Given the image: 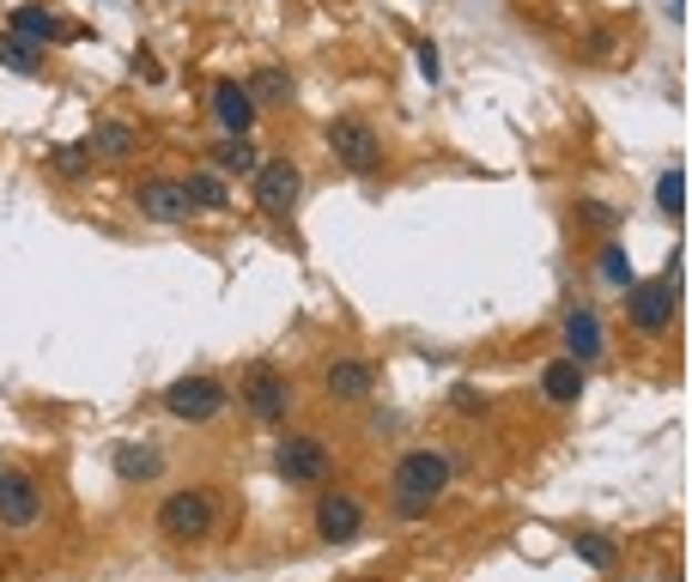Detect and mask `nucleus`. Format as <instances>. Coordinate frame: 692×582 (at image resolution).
<instances>
[{"label":"nucleus","mask_w":692,"mask_h":582,"mask_svg":"<svg viewBox=\"0 0 692 582\" xmlns=\"http://www.w3.org/2000/svg\"><path fill=\"white\" fill-rule=\"evenodd\" d=\"M456 486V461L444 449H407L389 468V515L395 522H419L444 503V491Z\"/></svg>","instance_id":"1"},{"label":"nucleus","mask_w":692,"mask_h":582,"mask_svg":"<svg viewBox=\"0 0 692 582\" xmlns=\"http://www.w3.org/2000/svg\"><path fill=\"white\" fill-rule=\"evenodd\" d=\"M152 528H159L164 547H201V540L220 528V491L213 486H176L171 498L159 503Z\"/></svg>","instance_id":"2"},{"label":"nucleus","mask_w":692,"mask_h":582,"mask_svg":"<svg viewBox=\"0 0 692 582\" xmlns=\"http://www.w3.org/2000/svg\"><path fill=\"white\" fill-rule=\"evenodd\" d=\"M674 309H681V255H669V267H662L657 279L625 286V321H632V334H644V340H662V334L674 328Z\"/></svg>","instance_id":"3"},{"label":"nucleus","mask_w":692,"mask_h":582,"mask_svg":"<svg viewBox=\"0 0 692 582\" xmlns=\"http://www.w3.org/2000/svg\"><path fill=\"white\" fill-rule=\"evenodd\" d=\"M323 146L346 176H377L383 171V134L365 115H335V122L323 127Z\"/></svg>","instance_id":"4"},{"label":"nucleus","mask_w":692,"mask_h":582,"mask_svg":"<svg viewBox=\"0 0 692 582\" xmlns=\"http://www.w3.org/2000/svg\"><path fill=\"white\" fill-rule=\"evenodd\" d=\"M274 473H279V480H286L292 491L328 486V473H335V456H328L323 431H292V437H279V449H274Z\"/></svg>","instance_id":"5"},{"label":"nucleus","mask_w":692,"mask_h":582,"mask_svg":"<svg viewBox=\"0 0 692 582\" xmlns=\"http://www.w3.org/2000/svg\"><path fill=\"white\" fill-rule=\"evenodd\" d=\"M250 194L274 225H292V213H298V201H304V171L292 159H262L255 176H250Z\"/></svg>","instance_id":"6"},{"label":"nucleus","mask_w":692,"mask_h":582,"mask_svg":"<svg viewBox=\"0 0 692 582\" xmlns=\"http://www.w3.org/2000/svg\"><path fill=\"white\" fill-rule=\"evenodd\" d=\"M231 400V388L213 377V370H195V377H176L171 388H164V412H171L176 425H207L220 419Z\"/></svg>","instance_id":"7"},{"label":"nucleus","mask_w":692,"mask_h":582,"mask_svg":"<svg viewBox=\"0 0 692 582\" xmlns=\"http://www.w3.org/2000/svg\"><path fill=\"white\" fill-rule=\"evenodd\" d=\"M311 528L323 547H346V540L365 534V498H358L353 486H323V498H316L311 510Z\"/></svg>","instance_id":"8"},{"label":"nucleus","mask_w":692,"mask_h":582,"mask_svg":"<svg viewBox=\"0 0 692 582\" xmlns=\"http://www.w3.org/2000/svg\"><path fill=\"white\" fill-rule=\"evenodd\" d=\"M316 388H323V400H335V407H365V400L377 395V365H370L365 353H335V358H323Z\"/></svg>","instance_id":"9"},{"label":"nucleus","mask_w":692,"mask_h":582,"mask_svg":"<svg viewBox=\"0 0 692 582\" xmlns=\"http://www.w3.org/2000/svg\"><path fill=\"white\" fill-rule=\"evenodd\" d=\"M43 522V480L24 468H7L0 473V528L7 534H31Z\"/></svg>","instance_id":"10"},{"label":"nucleus","mask_w":692,"mask_h":582,"mask_svg":"<svg viewBox=\"0 0 692 582\" xmlns=\"http://www.w3.org/2000/svg\"><path fill=\"white\" fill-rule=\"evenodd\" d=\"M128 201H134V213L146 218V225H189V194H183V176H140L134 188H128Z\"/></svg>","instance_id":"11"},{"label":"nucleus","mask_w":692,"mask_h":582,"mask_svg":"<svg viewBox=\"0 0 692 582\" xmlns=\"http://www.w3.org/2000/svg\"><path fill=\"white\" fill-rule=\"evenodd\" d=\"M243 412H250L255 425H286L292 412V377L274 365H255L250 377H243Z\"/></svg>","instance_id":"12"},{"label":"nucleus","mask_w":692,"mask_h":582,"mask_svg":"<svg viewBox=\"0 0 692 582\" xmlns=\"http://www.w3.org/2000/svg\"><path fill=\"white\" fill-rule=\"evenodd\" d=\"M559 346H566L559 358H571V365H583V370L601 365V358H608V321L589 304H577V309H566V321H559Z\"/></svg>","instance_id":"13"},{"label":"nucleus","mask_w":692,"mask_h":582,"mask_svg":"<svg viewBox=\"0 0 692 582\" xmlns=\"http://www.w3.org/2000/svg\"><path fill=\"white\" fill-rule=\"evenodd\" d=\"M207 110H213V122L225 127V134H255V122H262V110H255V98H250V85L243 80H220L213 85V98H207Z\"/></svg>","instance_id":"14"},{"label":"nucleus","mask_w":692,"mask_h":582,"mask_svg":"<svg viewBox=\"0 0 692 582\" xmlns=\"http://www.w3.org/2000/svg\"><path fill=\"white\" fill-rule=\"evenodd\" d=\"M85 146H92L98 164H128L140 146H146V134H140L134 122H122V115H104V122L92 127V140H85Z\"/></svg>","instance_id":"15"},{"label":"nucleus","mask_w":692,"mask_h":582,"mask_svg":"<svg viewBox=\"0 0 692 582\" xmlns=\"http://www.w3.org/2000/svg\"><path fill=\"white\" fill-rule=\"evenodd\" d=\"M164 473V449L146 443V437H128V443H115V480L122 486H152Z\"/></svg>","instance_id":"16"},{"label":"nucleus","mask_w":692,"mask_h":582,"mask_svg":"<svg viewBox=\"0 0 692 582\" xmlns=\"http://www.w3.org/2000/svg\"><path fill=\"white\" fill-rule=\"evenodd\" d=\"M7 31H12V37H24V43H37V49L61 43V37H85L80 24H61L55 12H49V7H12Z\"/></svg>","instance_id":"17"},{"label":"nucleus","mask_w":692,"mask_h":582,"mask_svg":"<svg viewBox=\"0 0 692 582\" xmlns=\"http://www.w3.org/2000/svg\"><path fill=\"white\" fill-rule=\"evenodd\" d=\"M535 388H541L547 407H577V400H583V388H589V370L571 365V358H553V365H541Z\"/></svg>","instance_id":"18"},{"label":"nucleus","mask_w":692,"mask_h":582,"mask_svg":"<svg viewBox=\"0 0 692 582\" xmlns=\"http://www.w3.org/2000/svg\"><path fill=\"white\" fill-rule=\"evenodd\" d=\"M243 85H250L255 110H292V98H298V85H292L286 68H255Z\"/></svg>","instance_id":"19"},{"label":"nucleus","mask_w":692,"mask_h":582,"mask_svg":"<svg viewBox=\"0 0 692 582\" xmlns=\"http://www.w3.org/2000/svg\"><path fill=\"white\" fill-rule=\"evenodd\" d=\"M255 164H262V146H255V134H225L220 140V146H213V171H220L225 176V183H231V176H255Z\"/></svg>","instance_id":"20"},{"label":"nucleus","mask_w":692,"mask_h":582,"mask_svg":"<svg viewBox=\"0 0 692 582\" xmlns=\"http://www.w3.org/2000/svg\"><path fill=\"white\" fill-rule=\"evenodd\" d=\"M183 194H189V213H225V206H231V183L220 171H189Z\"/></svg>","instance_id":"21"},{"label":"nucleus","mask_w":692,"mask_h":582,"mask_svg":"<svg viewBox=\"0 0 692 582\" xmlns=\"http://www.w3.org/2000/svg\"><path fill=\"white\" fill-rule=\"evenodd\" d=\"M43 61H49V49H37V43H24V37L0 31V68H7V73L37 80V73H43Z\"/></svg>","instance_id":"22"},{"label":"nucleus","mask_w":692,"mask_h":582,"mask_svg":"<svg viewBox=\"0 0 692 582\" xmlns=\"http://www.w3.org/2000/svg\"><path fill=\"white\" fill-rule=\"evenodd\" d=\"M49 171L61 176V183H80V176H92V146H85V140H61V146H49Z\"/></svg>","instance_id":"23"},{"label":"nucleus","mask_w":692,"mask_h":582,"mask_svg":"<svg viewBox=\"0 0 692 582\" xmlns=\"http://www.w3.org/2000/svg\"><path fill=\"white\" fill-rule=\"evenodd\" d=\"M625 49V37H620V24H596V31H583V43H577V55L589 61V68H601V61H613Z\"/></svg>","instance_id":"24"},{"label":"nucleus","mask_w":692,"mask_h":582,"mask_svg":"<svg viewBox=\"0 0 692 582\" xmlns=\"http://www.w3.org/2000/svg\"><path fill=\"white\" fill-rule=\"evenodd\" d=\"M571 552L589 564V571H613V564H620V547H613L608 534H577V540H571Z\"/></svg>","instance_id":"25"},{"label":"nucleus","mask_w":692,"mask_h":582,"mask_svg":"<svg viewBox=\"0 0 692 582\" xmlns=\"http://www.w3.org/2000/svg\"><path fill=\"white\" fill-rule=\"evenodd\" d=\"M657 206H662L669 218L686 213V171H681V164H669V171L657 176Z\"/></svg>","instance_id":"26"},{"label":"nucleus","mask_w":692,"mask_h":582,"mask_svg":"<svg viewBox=\"0 0 692 582\" xmlns=\"http://www.w3.org/2000/svg\"><path fill=\"white\" fill-rule=\"evenodd\" d=\"M596 267H601V279H608V286H638V279H632V262H625V249H620V243H601V255H596Z\"/></svg>","instance_id":"27"},{"label":"nucleus","mask_w":692,"mask_h":582,"mask_svg":"<svg viewBox=\"0 0 692 582\" xmlns=\"http://www.w3.org/2000/svg\"><path fill=\"white\" fill-rule=\"evenodd\" d=\"M577 218H583L589 231H601V237H613L625 213H620V206H608V201H589V194H583V201H577Z\"/></svg>","instance_id":"28"},{"label":"nucleus","mask_w":692,"mask_h":582,"mask_svg":"<svg viewBox=\"0 0 692 582\" xmlns=\"http://www.w3.org/2000/svg\"><path fill=\"white\" fill-rule=\"evenodd\" d=\"M414 61H419V73H426V85H444V55H438L431 37H419V43H414Z\"/></svg>","instance_id":"29"},{"label":"nucleus","mask_w":692,"mask_h":582,"mask_svg":"<svg viewBox=\"0 0 692 582\" xmlns=\"http://www.w3.org/2000/svg\"><path fill=\"white\" fill-rule=\"evenodd\" d=\"M128 73H134V80H146V85H159V80H164V61L152 55V49H134V61H128Z\"/></svg>","instance_id":"30"},{"label":"nucleus","mask_w":692,"mask_h":582,"mask_svg":"<svg viewBox=\"0 0 692 582\" xmlns=\"http://www.w3.org/2000/svg\"><path fill=\"white\" fill-rule=\"evenodd\" d=\"M456 407H461V412H486V395H480L474 382H456Z\"/></svg>","instance_id":"31"},{"label":"nucleus","mask_w":692,"mask_h":582,"mask_svg":"<svg viewBox=\"0 0 692 582\" xmlns=\"http://www.w3.org/2000/svg\"><path fill=\"white\" fill-rule=\"evenodd\" d=\"M395 425H401V419H395V412H370V431H377V437H389Z\"/></svg>","instance_id":"32"},{"label":"nucleus","mask_w":692,"mask_h":582,"mask_svg":"<svg viewBox=\"0 0 692 582\" xmlns=\"http://www.w3.org/2000/svg\"><path fill=\"white\" fill-rule=\"evenodd\" d=\"M0 473H7V468H0Z\"/></svg>","instance_id":"33"}]
</instances>
